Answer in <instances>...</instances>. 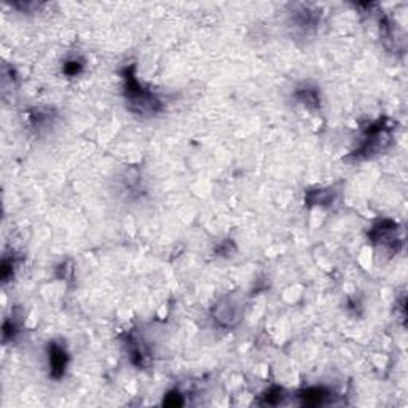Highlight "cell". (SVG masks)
<instances>
[{
	"instance_id": "1",
	"label": "cell",
	"mask_w": 408,
	"mask_h": 408,
	"mask_svg": "<svg viewBox=\"0 0 408 408\" xmlns=\"http://www.w3.org/2000/svg\"><path fill=\"white\" fill-rule=\"evenodd\" d=\"M50 362L53 367V372H62L65 367V356L64 351L58 346H51V354H50Z\"/></svg>"
}]
</instances>
